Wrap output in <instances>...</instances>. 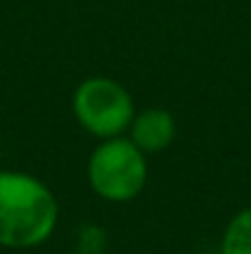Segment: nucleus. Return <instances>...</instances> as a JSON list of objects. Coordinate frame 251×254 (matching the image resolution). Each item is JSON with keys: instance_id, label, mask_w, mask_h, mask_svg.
Segmentation results:
<instances>
[{"instance_id": "f257e3e1", "label": "nucleus", "mask_w": 251, "mask_h": 254, "mask_svg": "<svg viewBox=\"0 0 251 254\" xmlns=\"http://www.w3.org/2000/svg\"><path fill=\"white\" fill-rule=\"evenodd\" d=\"M59 225V200L54 190L32 173L0 170V247H42Z\"/></svg>"}, {"instance_id": "423d86ee", "label": "nucleus", "mask_w": 251, "mask_h": 254, "mask_svg": "<svg viewBox=\"0 0 251 254\" xmlns=\"http://www.w3.org/2000/svg\"><path fill=\"white\" fill-rule=\"evenodd\" d=\"M108 250V235L101 225L86 222L77 230V254H103Z\"/></svg>"}, {"instance_id": "39448f33", "label": "nucleus", "mask_w": 251, "mask_h": 254, "mask_svg": "<svg viewBox=\"0 0 251 254\" xmlns=\"http://www.w3.org/2000/svg\"><path fill=\"white\" fill-rule=\"evenodd\" d=\"M219 254H251V205L234 212L227 222L219 240Z\"/></svg>"}, {"instance_id": "7ed1b4c3", "label": "nucleus", "mask_w": 251, "mask_h": 254, "mask_svg": "<svg viewBox=\"0 0 251 254\" xmlns=\"http://www.w3.org/2000/svg\"><path fill=\"white\" fill-rule=\"evenodd\" d=\"M136 111L133 94L118 79L103 74L82 79L72 94V114L77 124L96 141L126 136Z\"/></svg>"}, {"instance_id": "f03ea898", "label": "nucleus", "mask_w": 251, "mask_h": 254, "mask_svg": "<svg viewBox=\"0 0 251 254\" xmlns=\"http://www.w3.org/2000/svg\"><path fill=\"white\" fill-rule=\"evenodd\" d=\"M86 183L99 200L131 202L148 183V156L128 136L96 141L86 161Z\"/></svg>"}, {"instance_id": "20e7f679", "label": "nucleus", "mask_w": 251, "mask_h": 254, "mask_svg": "<svg viewBox=\"0 0 251 254\" xmlns=\"http://www.w3.org/2000/svg\"><path fill=\"white\" fill-rule=\"evenodd\" d=\"M126 136L146 156H158L175 143L177 121H175L172 111L165 106H146V109H138L133 114Z\"/></svg>"}]
</instances>
